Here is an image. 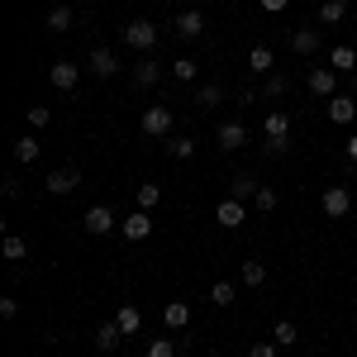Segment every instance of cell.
Wrapping results in <instances>:
<instances>
[{"label": "cell", "mask_w": 357, "mask_h": 357, "mask_svg": "<svg viewBox=\"0 0 357 357\" xmlns=\"http://www.w3.org/2000/svg\"><path fill=\"white\" fill-rule=\"evenodd\" d=\"M119 38H124V48H134L138 57H153V48H158V24H148V20H129V24L119 29Z\"/></svg>", "instance_id": "obj_1"}, {"label": "cell", "mask_w": 357, "mask_h": 357, "mask_svg": "<svg viewBox=\"0 0 357 357\" xmlns=\"http://www.w3.org/2000/svg\"><path fill=\"white\" fill-rule=\"evenodd\" d=\"M172 124H176L172 105H148V110H143V138H167Z\"/></svg>", "instance_id": "obj_2"}, {"label": "cell", "mask_w": 357, "mask_h": 357, "mask_svg": "<svg viewBox=\"0 0 357 357\" xmlns=\"http://www.w3.org/2000/svg\"><path fill=\"white\" fill-rule=\"evenodd\" d=\"M114 224H119V215H114L110 205H91V210L82 215V229L91 234V238H105V234H110Z\"/></svg>", "instance_id": "obj_3"}, {"label": "cell", "mask_w": 357, "mask_h": 357, "mask_svg": "<svg viewBox=\"0 0 357 357\" xmlns=\"http://www.w3.org/2000/svg\"><path fill=\"white\" fill-rule=\"evenodd\" d=\"M319 205H324V215H329V220H343V215H353V195H348V186H338V181H333L329 191L319 195Z\"/></svg>", "instance_id": "obj_4"}, {"label": "cell", "mask_w": 357, "mask_h": 357, "mask_svg": "<svg viewBox=\"0 0 357 357\" xmlns=\"http://www.w3.org/2000/svg\"><path fill=\"white\" fill-rule=\"evenodd\" d=\"M119 234H124L129 243H143V238H153V215H148V210H134V215H124V220H119Z\"/></svg>", "instance_id": "obj_5"}, {"label": "cell", "mask_w": 357, "mask_h": 357, "mask_svg": "<svg viewBox=\"0 0 357 357\" xmlns=\"http://www.w3.org/2000/svg\"><path fill=\"white\" fill-rule=\"evenodd\" d=\"M43 186H48V195H72L82 186V172H77V167H53Z\"/></svg>", "instance_id": "obj_6"}, {"label": "cell", "mask_w": 357, "mask_h": 357, "mask_svg": "<svg viewBox=\"0 0 357 357\" xmlns=\"http://www.w3.org/2000/svg\"><path fill=\"white\" fill-rule=\"evenodd\" d=\"M286 43H291V53H296V57H314L324 38H319V29H291Z\"/></svg>", "instance_id": "obj_7"}, {"label": "cell", "mask_w": 357, "mask_h": 357, "mask_svg": "<svg viewBox=\"0 0 357 357\" xmlns=\"http://www.w3.org/2000/svg\"><path fill=\"white\" fill-rule=\"evenodd\" d=\"M305 86H310V96H324V100H329V96H338V91H333V86H338V72H333V67H310Z\"/></svg>", "instance_id": "obj_8"}, {"label": "cell", "mask_w": 357, "mask_h": 357, "mask_svg": "<svg viewBox=\"0 0 357 357\" xmlns=\"http://www.w3.org/2000/svg\"><path fill=\"white\" fill-rule=\"evenodd\" d=\"M220 148H224V153L248 148V124H243V119H224V124H220Z\"/></svg>", "instance_id": "obj_9"}, {"label": "cell", "mask_w": 357, "mask_h": 357, "mask_svg": "<svg viewBox=\"0 0 357 357\" xmlns=\"http://www.w3.org/2000/svg\"><path fill=\"white\" fill-rule=\"evenodd\" d=\"M86 67L100 77V82H110L114 72H119V57H114V48H91V57H86Z\"/></svg>", "instance_id": "obj_10"}, {"label": "cell", "mask_w": 357, "mask_h": 357, "mask_svg": "<svg viewBox=\"0 0 357 357\" xmlns=\"http://www.w3.org/2000/svg\"><path fill=\"white\" fill-rule=\"evenodd\" d=\"M134 86H138V91H153V86H162V62H153V57H138V62H134Z\"/></svg>", "instance_id": "obj_11"}, {"label": "cell", "mask_w": 357, "mask_h": 357, "mask_svg": "<svg viewBox=\"0 0 357 357\" xmlns=\"http://www.w3.org/2000/svg\"><path fill=\"white\" fill-rule=\"evenodd\" d=\"M48 82H53V91H77L82 67H77V62H53V67H48Z\"/></svg>", "instance_id": "obj_12"}, {"label": "cell", "mask_w": 357, "mask_h": 357, "mask_svg": "<svg viewBox=\"0 0 357 357\" xmlns=\"http://www.w3.org/2000/svg\"><path fill=\"white\" fill-rule=\"evenodd\" d=\"M162 324H167V333H186V324H191V305L186 301H167L162 305Z\"/></svg>", "instance_id": "obj_13"}, {"label": "cell", "mask_w": 357, "mask_h": 357, "mask_svg": "<svg viewBox=\"0 0 357 357\" xmlns=\"http://www.w3.org/2000/svg\"><path fill=\"white\" fill-rule=\"evenodd\" d=\"M215 220H220V229H238V224L248 220L243 200H234V195H224L220 205H215Z\"/></svg>", "instance_id": "obj_14"}, {"label": "cell", "mask_w": 357, "mask_h": 357, "mask_svg": "<svg viewBox=\"0 0 357 357\" xmlns=\"http://www.w3.org/2000/svg\"><path fill=\"white\" fill-rule=\"evenodd\" d=\"M281 138H291V114L272 110L267 119H262V143H281Z\"/></svg>", "instance_id": "obj_15"}, {"label": "cell", "mask_w": 357, "mask_h": 357, "mask_svg": "<svg viewBox=\"0 0 357 357\" xmlns=\"http://www.w3.org/2000/svg\"><path fill=\"white\" fill-rule=\"evenodd\" d=\"M224 100H229V86H224V82L195 86V110H215V105H224Z\"/></svg>", "instance_id": "obj_16"}, {"label": "cell", "mask_w": 357, "mask_h": 357, "mask_svg": "<svg viewBox=\"0 0 357 357\" xmlns=\"http://www.w3.org/2000/svg\"><path fill=\"white\" fill-rule=\"evenodd\" d=\"M257 186H262V181H257L252 172H234V176H229V195H234V200H252Z\"/></svg>", "instance_id": "obj_17"}, {"label": "cell", "mask_w": 357, "mask_h": 357, "mask_svg": "<svg viewBox=\"0 0 357 357\" xmlns=\"http://www.w3.org/2000/svg\"><path fill=\"white\" fill-rule=\"evenodd\" d=\"M172 29H176L181 38H200V33H205V15H200V10H181Z\"/></svg>", "instance_id": "obj_18"}, {"label": "cell", "mask_w": 357, "mask_h": 357, "mask_svg": "<svg viewBox=\"0 0 357 357\" xmlns=\"http://www.w3.org/2000/svg\"><path fill=\"white\" fill-rule=\"evenodd\" d=\"M329 119L333 124H353L357 119V100L353 96H329Z\"/></svg>", "instance_id": "obj_19"}, {"label": "cell", "mask_w": 357, "mask_h": 357, "mask_svg": "<svg viewBox=\"0 0 357 357\" xmlns=\"http://www.w3.org/2000/svg\"><path fill=\"white\" fill-rule=\"evenodd\" d=\"M248 67H252L257 77H272V67H276V53L267 48V43H257V48L248 53Z\"/></svg>", "instance_id": "obj_20"}, {"label": "cell", "mask_w": 357, "mask_h": 357, "mask_svg": "<svg viewBox=\"0 0 357 357\" xmlns=\"http://www.w3.org/2000/svg\"><path fill=\"white\" fill-rule=\"evenodd\" d=\"M114 324H119V333H138L143 329V310L138 305H119L114 310Z\"/></svg>", "instance_id": "obj_21"}, {"label": "cell", "mask_w": 357, "mask_h": 357, "mask_svg": "<svg viewBox=\"0 0 357 357\" xmlns=\"http://www.w3.org/2000/svg\"><path fill=\"white\" fill-rule=\"evenodd\" d=\"M38 153H43V143L33 134H24V138H15V162H24V167H33L38 162Z\"/></svg>", "instance_id": "obj_22"}, {"label": "cell", "mask_w": 357, "mask_h": 357, "mask_svg": "<svg viewBox=\"0 0 357 357\" xmlns=\"http://www.w3.org/2000/svg\"><path fill=\"white\" fill-rule=\"evenodd\" d=\"M238 281L257 291V286H267V267H262L257 257H243V267H238Z\"/></svg>", "instance_id": "obj_23"}, {"label": "cell", "mask_w": 357, "mask_h": 357, "mask_svg": "<svg viewBox=\"0 0 357 357\" xmlns=\"http://www.w3.org/2000/svg\"><path fill=\"white\" fill-rule=\"evenodd\" d=\"M119 338H124V333H119V324H114V319H110V324H100V329H96V353L110 357L114 348H119Z\"/></svg>", "instance_id": "obj_24"}, {"label": "cell", "mask_w": 357, "mask_h": 357, "mask_svg": "<svg viewBox=\"0 0 357 357\" xmlns=\"http://www.w3.org/2000/svg\"><path fill=\"white\" fill-rule=\"evenodd\" d=\"M329 67L338 72V77H343V72H353V67H357V48H348V43H338V48L329 53Z\"/></svg>", "instance_id": "obj_25"}, {"label": "cell", "mask_w": 357, "mask_h": 357, "mask_svg": "<svg viewBox=\"0 0 357 357\" xmlns=\"http://www.w3.org/2000/svg\"><path fill=\"white\" fill-rule=\"evenodd\" d=\"M134 200H138V210H148V215H153V210L162 205V186H158V181H143Z\"/></svg>", "instance_id": "obj_26"}, {"label": "cell", "mask_w": 357, "mask_h": 357, "mask_svg": "<svg viewBox=\"0 0 357 357\" xmlns=\"http://www.w3.org/2000/svg\"><path fill=\"white\" fill-rule=\"evenodd\" d=\"M0 252H5L10 262H24V257H29V238H24V234H5V243H0Z\"/></svg>", "instance_id": "obj_27"}, {"label": "cell", "mask_w": 357, "mask_h": 357, "mask_svg": "<svg viewBox=\"0 0 357 357\" xmlns=\"http://www.w3.org/2000/svg\"><path fill=\"white\" fill-rule=\"evenodd\" d=\"M72 24H77L72 5H53V10H48V29H53V33H67Z\"/></svg>", "instance_id": "obj_28"}, {"label": "cell", "mask_w": 357, "mask_h": 357, "mask_svg": "<svg viewBox=\"0 0 357 357\" xmlns=\"http://www.w3.org/2000/svg\"><path fill=\"white\" fill-rule=\"evenodd\" d=\"M167 72H172V77H176L181 86H191V82H195V72H200V62H195V57H176Z\"/></svg>", "instance_id": "obj_29"}, {"label": "cell", "mask_w": 357, "mask_h": 357, "mask_svg": "<svg viewBox=\"0 0 357 357\" xmlns=\"http://www.w3.org/2000/svg\"><path fill=\"white\" fill-rule=\"evenodd\" d=\"M272 338H276V348H296V343H301V333H296V324H291V319H276V324H272Z\"/></svg>", "instance_id": "obj_30"}, {"label": "cell", "mask_w": 357, "mask_h": 357, "mask_svg": "<svg viewBox=\"0 0 357 357\" xmlns=\"http://www.w3.org/2000/svg\"><path fill=\"white\" fill-rule=\"evenodd\" d=\"M167 158H176V162H186V158H195V138H167Z\"/></svg>", "instance_id": "obj_31"}, {"label": "cell", "mask_w": 357, "mask_h": 357, "mask_svg": "<svg viewBox=\"0 0 357 357\" xmlns=\"http://www.w3.org/2000/svg\"><path fill=\"white\" fill-rule=\"evenodd\" d=\"M319 20H324V24H343V20H348V0H324V5H319Z\"/></svg>", "instance_id": "obj_32"}, {"label": "cell", "mask_w": 357, "mask_h": 357, "mask_svg": "<svg viewBox=\"0 0 357 357\" xmlns=\"http://www.w3.org/2000/svg\"><path fill=\"white\" fill-rule=\"evenodd\" d=\"M210 301L215 305H234L238 301V286H234V281H215V286H210Z\"/></svg>", "instance_id": "obj_33"}, {"label": "cell", "mask_w": 357, "mask_h": 357, "mask_svg": "<svg viewBox=\"0 0 357 357\" xmlns=\"http://www.w3.org/2000/svg\"><path fill=\"white\" fill-rule=\"evenodd\" d=\"M286 91H291V77H281V72H272V77H267V86H262V96H267V100H281Z\"/></svg>", "instance_id": "obj_34"}, {"label": "cell", "mask_w": 357, "mask_h": 357, "mask_svg": "<svg viewBox=\"0 0 357 357\" xmlns=\"http://www.w3.org/2000/svg\"><path fill=\"white\" fill-rule=\"evenodd\" d=\"M176 353H181L176 338H153V343H148V357H176Z\"/></svg>", "instance_id": "obj_35"}, {"label": "cell", "mask_w": 357, "mask_h": 357, "mask_svg": "<svg viewBox=\"0 0 357 357\" xmlns=\"http://www.w3.org/2000/svg\"><path fill=\"white\" fill-rule=\"evenodd\" d=\"M276 200H281V195H276L272 186H257V195H252V205H257L262 215H272V210H276Z\"/></svg>", "instance_id": "obj_36"}, {"label": "cell", "mask_w": 357, "mask_h": 357, "mask_svg": "<svg viewBox=\"0 0 357 357\" xmlns=\"http://www.w3.org/2000/svg\"><path fill=\"white\" fill-rule=\"evenodd\" d=\"M48 119H53L48 105H29V129H48Z\"/></svg>", "instance_id": "obj_37"}, {"label": "cell", "mask_w": 357, "mask_h": 357, "mask_svg": "<svg viewBox=\"0 0 357 357\" xmlns=\"http://www.w3.org/2000/svg\"><path fill=\"white\" fill-rule=\"evenodd\" d=\"M281 348H276V338H257L252 348H248V357H276Z\"/></svg>", "instance_id": "obj_38"}, {"label": "cell", "mask_w": 357, "mask_h": 357, "mask_svg": "<svg viewBox=\"0 0 357 357\" xmlns=\"http://www.w3.org/2000/svg\"><path fill=\"white\" fill-rule=\"evenodd\" d=\"M0 191L10 195V200H15V195L24 191V186H20V176H15V172H10V176H0Z\"/></svg>", "instance_id": "obj_39"}, {"label": "cell", "mask_w": 357, "mask_h": 357, "mask_svg": "<svg viewBox=\"0 0 357 357\" xmlns=\"http://www.w3.org/2000/svg\"><path fill=\"white\" fill-rule=\"evenodd\" d=\"M20 314V301L15 296H0V319H15Z\"/></svg>", "instance_id": "obj_40"}, {"label": "cell", "mask_w": 357, "mask_h": 357, "mask_svg": "<svg viewBox=\"0 0 357 357\" xmlns=\"http://www.w3.org/2000/svg\"><path fill=\"white\" fill-rule=\"evenodd\" d=\"M257 5H262V10H267V15H281V10H286V5H291V0H257Z\"/></svg>", "instance_id": "obj_41"}, {"label": "cell", "mask_w": 357, "mask_h": 357, "mask_svg": "<svg viewBox=\"0 0 357 357\" xmlns=\"http://www.w3.org/2000/svg\"><path fill=\"white\" fill-rule=\"evenodd\" d=\"M343 153H348V162H357V134L348 138V143H343Z\"/></svg>", "instance_id": "obj_42"}, {"label": "cell", "mask_w": 357, "mask_h": 357, "mask_svg": "<svg viewBox=\"0 0 357 357\" xmlns=\"http://www.w3.org/2000/svg\"><path fill=\"white\" fill-rule=\"evenodd\" d=\"M353 220H357V205H353Z\"/></svg>", "instance_id": "obj_43"}, {"label": "cell", "mask_w": 357, "mask_h": 357, "mask_svg": "<svg viewBox=\"0 0 357 357\" xmlns=\"http://www.w3.org/2000/svg\"><path fill=\"white\" fill-rule=\"evenodd\" d=\"M158 5H167V0H158Z\"/></svg>", "instance_id": "obj_44"}]
</instances>
